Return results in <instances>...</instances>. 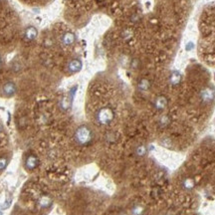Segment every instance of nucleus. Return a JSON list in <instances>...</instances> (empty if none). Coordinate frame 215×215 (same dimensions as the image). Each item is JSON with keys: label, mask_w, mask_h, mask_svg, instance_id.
Here are the masks:
<instances>
[{"label": "nucleus", "mask_w": 215, "mask_h": 215, "mask_svg": "<svg viewBox=\"0 0 215 215\" xmlns=\"http://www.w3.org/2000/svg\"><path fill=\"white\" fill-rule=\"evenodd\" d=\"M75 141L80 146H87L93 140V132L91 128L86 126L79 127L74 135Z\"/></svg>", "instance_id": "nucleus-1"}, {"label": "nucleus", "mask_w": 215, "mask_h": 215, "mask_svg": "<svg viewBox=\"0 0 215 215\" xmlns=\"http://www.w3.org/2000/svg\"><path fill=\"white\" fill-rule=\"evenodd\" d=\"M114 114L112 109L110 108H102L100 109L97 114H96V119L97 122L102 126H107L109 123H111L114 119Z\"/></svg>", "instance_id": "nucleus-2"}, {"label": "nucleus", "mask_w": 215, "mask_h": 215, "mask_svg": "<svg viewBox=\"0 0 215 215\" xmlns=\"http://www.w3.org/2000/svg\"><path fill=\"white\" fill-rule=\"evenodd\" d=\"M214 91L210 88H205L200 92V99L205 104L211 103L214 100Z\"/></svg>", "instance_id": "nucleus-3"}, {"label": "nucleus", "mask_w": 215, "mask_h": 215, "mask_svg": "<svg viewBox=\"0 0 215 215\" xmlns=\"http://www.w3.org/2000/svg\"><path fill=\"white\" fill-rule=\"evenodd\" d=\"M16 93V86L12 82H7L3 85L2 87V94L5 96V97L10 98L12 96H14Z\"/></svg>", "instance_id": "nucleus-4"}, {"label": "nucleus", "mask_w": 215, "mask_h": 215, "mask_svg": "<svg viewBox=\"0 0 215 215\" xmlns=\"http://www.w3.org/2000/svg\"><path fill=\"white\" fill-rule=\"evenodd\" d=\"M67 69H68L70 73H77V72L82 69V62L78 59L71 60L68 66H67Z\"/></svg>", "instance_id": "nucleus-5"}, {"label": "nucleus", "mask_w": 215, "mask_h": 215, "mask_svg": "<svg viewBox=\"0 0 215 215\" xmlns=\"http://www.w3.org/2000/svg\"><path fill=\"white\" fill-rule=\"evenodd\" d=\"M75 40L76 37L72 32H66L61 37V41L65 46H71L72 44H74Z\"/></svg>", "instance_id": "nucleus-6"}, {"label": "nucleus", "mask_w": 215, "mask_h": 215, "mask_svg": "<svg viewBox=\"0 0 215 215\" xmlns=\"http://www.w3.org/2000/svg\"><path fill=\"white\" fill-rule=\"evenodd\" d=\"M38 165V159L34 155H29L26 159L25 160V166H26V168L28 169H34L36 168Z\"/></svg>", "instance_id": "nucleus-7"}, {"label": "nucleus", "mask_w": 215, "mask_h": 215, "mask_svg": "<svg viewBox=\"0 0 215 215\" xmlns=\"http://www.w3.org/2000/svg\"><path fill=\"white\" fill-rule=\"evenodd\" d=\"M38 35V31L35 27H33V26H30V27H28L26 31H25V39L27 41H33L35 39V38L37 37Z\"/></svg>", "instance_id": "nucleus-8"}, {"label": "nucleus", "mask_w": 215, "mask_h": 215, "mask_svg": "<svg viewBox=\"0 0 215 215\" xmlns=\"http://www.w3.org/2000/svg\"><path fill=\"white\" fill-rule=\"evenodd\" d=\"M166 105H167V100L165 99V97H163V96L159 97L155 102V107L156 110H159V111L164 110L166 108Z\"/></svg>", "instance_id": "nucleus-9"}, {"label": "nucleus", "mask_w": 215, "mask_h": 215, "mask_svg": "<svg viewBox=\"0 0 215 215\" xmlns=\"http://www.w3.org/2000/svg\"><path fill=\"white\" fill-rule=\"evenodd\" d=\"M51 204H52V199L49 196H47V195H43V196L40 197L39 200H38V205H39L41 208H47V207H49Z\"/></svg>", "instance_id": "nucleus-10"}, {"label": "nucleus", "mask_w": 215, "mask_h": 215, "mask_svg": "<svg viewBox=\"0 0 215 215\" xmlns=\"http://www.w3.org/2000/svg\"><path fill=\"white\" fill-rule=\"evenodd\" d=\"M169 80H170V83L175 86V85L179 84L180 80H181V76H180V74L178 73V72H173V73L171 74Z\"/></svg>", "instance_id": "nucleus-11"}, {"label": "nucleus", "mask_w": 215, "mask_h": 215, "mask_svg": "<svg viewBox=\"0 0 215 215\" xmlns=\"http://www.w3.org/2000/svg\"><path fill=\"white\" fill-rule=\"evenodd\" d=\"M150 82L146 79H142L140 83H138V89L141 91H147L150 89Z\"/></svg>", "instance_id": "nucleus-12"}, {"label": "nucleus", "mask_w": 215, "mask_h": 215, "mask_svg": "<svg viewBox=\"0 0 215 215\" xmlns=\"http://www.w3.org/2000/svg\"><path fill=\"white\" fill-rule=\"evenodd\" d=\"M182 185H183V187L185 189H187V190L192 189L193 186H194V181H193V179H191V178H186V179H184Z\"/></svg>", "instance_id": "nucleus-13"}, {"label": "nucleus", "mask_w": 215, "mask_h": 215, "mask_svg": "<svg viewBox=\"0 0 215 215\" xmlns=\"http://www.w3.org/2000/svg\"><path fill=\"white\" fill-rule=\"evenodd\" d=\"M136 154L138 156H143L146 154V147L145 146H138L136 149Z\"/></svg>", "instance_id": "nucleus-14"}, {"label": "nucleus", "mask_w": 215, "mask_h": 215, "mask_svg": "<svg viewBox=\"0 0 215 215\" xmlns=\"http://www.w3.org/2000/svg\"><path fill=\"white\" fill-rule=\"evenodd\" d=\"M168 123H169V118H168V116H162L159 119V125H160V127L165 128V127L168 126Z\"/></svg>", "instance_id": "nucleus-15"}, {"label": "nucleus", "mask_w": 215, "mask_h": 215, "mask_svg": "<svg viewBox=\"0 0 215 215\" xmlns=\"http://www.w3.org/2000/svg\"><path fill=\"white\" fill-rule=\"evenodd\" d=\"M143 213V207L141 205H137L132 208V214L133 215H142Z\"/></svg>", "instance_id": "nucleus-16"}, {"label": "nucleus", "mask_w": 215, "mask_h": 215, "mask_svg": "<svg viewBox=\"0 0 215 215\" xmlns=\"http://www.w3.org/2000/svg\"><path fill=\"white\" fill-rule=\"evenodd\" d=\"M61 106H62V108H63L64 110H67V109H68V108L70 107V102H69L66 98H64L63 100H62Z\"/></svg>", "instance_id": "nucleus-17"}, {"label": "nucleus", "mask_w": 215, "mask_h": 215, "mask_svg": "<svg viewBox=\"0 0 215 215\" xmlns=\"http://www.w3.org/2000/svg\"><path fill=\"white\" fill-rule=\"evenodd\" d=\"M7 165V159H4V157H1L0 159V170H3Z\"/></svg>", "instance_id": "nucleus-18"}, {"label": "nucleus", "mask_w": 215, "mask_h": 215, "mask_svg": "<svg viewBox=\"0 0 215 215\" xmlns=\"http://www.w3.org/2000/svg\"><path fill=\"white\" fill-rule=\"evenodd\" d=\"M2 130H3V127H2V125H1V123H0V132H2Z\"/></svg>", "instance_id": "nucleus-19"}, {"label": "nucleus", "mask_w": 215, "mask_h": 215, "mask_svg": "<svg viewBox=\"0 0 215 215\" xmlns=\"http://www.w3.org/2000/svg\"><path fill=\"white\" fill-rule=\"evenodd\" d=\"M0 65H1V58H0Z\"/></svg>", "instance_id": "nucleus-20"}]
</instances>
